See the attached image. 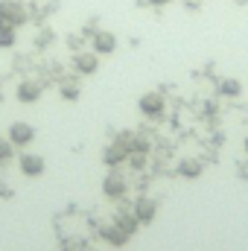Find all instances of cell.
Here are the masks:
<instances>
[{"instance_id":"cell-1","label":"cell","mask_w":248,"mask_h":251,"mask_svg":"<svg viewBox=\"0 0 248 251\" xmlns=\"http://www.w3.org/2000/svg\"><path fill=\"white\" fill-rule=\"evenodd\" d=\"M117 47H120V41H117V35L108 32V29H97V32L91 35V50H94L97 56H111V53H117Z\"/></svg>"},{"instance_id":"cell-2","label":"cell","mask_w":248,"mask_h":251,"mask_svg":"<svg viewBox=\"0 0 248 251\" xmlns=\"http://www.w3.org/2000/svg\"><path fill=\"white\" fill-rule=\"evenodd\" d=\"M26 6L21 3V0H0V21H6V24H12V26H21V24H26Z\"/></svg>"},{"instance_id":"cell-3","label":"cell","mask_w":248,"mask_h":251,"mask_svg":"<svg viewBox=\"0 0 248 251\" xmlns=\"http://www.w3.org/2000/svg\"><path fill=\"white\" fill-rule=\"evenodd\" d=\"M137 108H140L143 117H152V120H155V117H161V114L167 111V100H164V94H155V91H152V94H143V97L137 100Z\"/></svg>"},{"instance_id":"cell-4","label":"cell","mask_w":248,"mask_h":251,"mask_svg":"<svg viewBox=\"0 0 248 251\" xmlns=\"http://www.w3.org/2000/svg\"><path fill=\"white\" fill-rule=\"evenodd\" d=\"M18 167H21V173H24L26 178H38V176H44L47 161H44L41 155H35V152H24L21 161H18Z\"/></svg>"},{"instance_id":"cell-5","label":"cell","mask_w":248,"mask_h":251,"mask_svg":"<svg viewBox=\"0 0 248 251\" xmlns=\"http://www.w3.org/2000/svg\"><path fill=\"white\" fill-rule=\"evenodd\" d=\"M73 70L79 76H94L99 70V56L94 50H85V53H76L73 56Z\"/></svg>"},{"instance_id":"cell-6","label":"cell","mask_w":248,"mask_h":251,"mask_svg":"<svg viewBox=\"0 0 248 251\" xmlns=\"http://www.w3.org/2000/svg\"><path fill=\"white\" fill-rule=\"evenodd\" d=\"M15 146H29L32 140H35V128L29 123H24V120H18V123L9 126V134H6Z\"/></svg>"},{"instance_id":"cell-7","label":"cell","mask_w":248,"mask_h":251,"mask_svg":"<svg viewBox=\"0 0 248 251\" xmlns=\"http://www.w3.org/2000/svg\"><path fill=\"white\" fill-rule=\"evenodd\" d=\"M125 190H128V184H125V178L117 170H111V173L102 178V193H105L108 199H123Z\"/></svg>"},{"instance_id":"cell-8","label":"cell","mask_w":248,"mask_h":251,"mask_svg":"<svg viewBox=\"0 0 248 251\" xmlns=\"http://www.w3.org/2000/svg\"><path fill=\"white\" fill-rule=\"evenodd\" d=\"M41 94H44V88H41V82H35V79H24V82L18 85V91H15V97H18L21 102H26V105L38 102Z\"/></svg>"},{"instance_id":"cell-9","label":"cell","mask_w":248,"mask_h":251,"mask_svg":"<svg viewBox=\"0 0 248 251\" xmlns=\"http://www.w3.org/2000/svg\"><path fill=\"white\" fill-rule=\"evenodd\" d=\"M134 216H137V222L140 225H152L155 222V216H158V204H155V199H137L134 201V210H131Z\"/></svg>"},{"instance_id":"cell-10","label":"cell","mask_w":248,"mask_h":251,"mask_svg":"<svg viewBox=\"0 0 248 251\" xmlns=\"http://www.w3.org/2000/svg\"><path fill=\"white\" fill-rule=\"evenodd\" d=\"M123 161H128V149H125V146L120 143V140L108 143V146H105V152H102V164L114 170V167H120Z\"/></svg>"},{"instance_id":"cell-11","label":"cell","mask_w":248,"mask_h":251,"mask_svg":"<svg viewBox=\"0 0 248 251\" xmlns=\"http://www.w3.org/2000/svg\"><path fill=\"white\" fill-rule=\"evenodd\" d=\"M102 240H105L108 246L120 249V246H125V243H128V234H125V231H120L117 225H105V228H102Z\"/></svg>"},{"instance_id":"cell-12","label":"cell","mask_w":248,"mask_h":251,"mask_svg":"<svg viewBox=\"0 0 248 251\" xmlns=\"http://www.w3.org/2000/svg\"><path fill=\"white\" fill-rule=\"evenodd\" d=\"M18 44V26L0 21V50H12Z\"/></svg>"},{"instance_id":"cell-13","label":"cell","mask_w":248,"mask_h":251,"mask_svg":"<svg viewBox=\"0 0 248 251\" xmlns=\"http://www.w3.org/2000/svg\"><path fill=\"white\" fill-rule=\"evenodd\" d=\"M201 173H204V167H201V161H196V158H184V161L178 164V176H181V178H190V181H193V178H198Z\"/></svg>"},{"instance_id":"cell-14","label":"cell","mask_w":248,"mask_h":251,"mask_svg":"<svg viewBox=\"0 0 248 251\" xmlns=\"http://www.w3.org/2000/svg\"><path fill=\"white\" fill-rule=\"evenodd\" d=\"M243 94V82L240 79H234V76H228V79H222L219 82V97H228V100H237Z\"/></svg>"},{"instance_id":"cell-15","label":"cell","mask_w":248,"mask_h":251,"mask_svg":"<svg viewBox=\"0 0 248 251\" xmlns=\"http://www.w3.org/2000/svg\"><path fill=\"white\" fill-rule=\"evenodd\" d=\"M114 225H117L120 231H125L128 237H131V234H134V231L140 228V222H137V216H134V213H117V219H114Z\"/></svg>"},{"instance_id":"cell-16","label":"cell","mask_w":248,"mask_h":251,"mask_svg":"<svg viewBox=\"0 0 248 251\" xmlns=\"http://www.w3.org/2000/svg\"><path fill=\"white\" fill-rule=\"evenodd\" d=\"M149 149H152L149 137H140V134H134L131 143H128V152H143V155H149Z\"/></svg>"},{"instance_id":"cell-17","label":"cell","mask_w":248,"mask_h":251,"mask_svg":"<svg viewBox=\"0 0 248 251\" xmlns=\"http://www.w3.org/2000/svg\"><path fill=\"white\" fill-rule=\"evenodd\" d=\"M12 155H15V143L9 137H0V164H6Z\"/></svg>"},{"instance_id":"cell-18","label":"cell","mask_w":248,"mask_h":251,"mask_svg":"<svg viewBox=\"0 0 248 251\" xmlns=\"http://www.w3.org/2000/svg\"><path fill=\"white\" fill-rule=\"evenodd\" d=\"M59 94H62V100H67V102H73V100H79V85H70V82H64Z\"/></svg>"},{"instance_id":"cell-19","label":"cell","mask_w":248,"mask_h":251,"mask_svg":"<svg viewBox=\"0 0 248 251\" xmlns=\"http://www.w3.org/2000/svg\"><path fill=\"white\" fill-rule=\"evenodd\" d=\"M128 164H131L134 170H143V167H146V155H143V152H128Z\"/></svg>"},{"instance_id":"cell-20","label":"cell","mask_w":248,"mask_h":251,"mask_svg":"<svg viewBox=\"0 0 248 251\" xmlns=\"http://www.w3.org/2000/svg\"><path fill=\"white\" fill-rule=\"evenodd\" d=\"M94 32H97V26H94V24H91V21H88V24H85V29H82V35H85V38H91V35H94Z\"/></svg>"},{"instance_id":"cell-21","label":"cell","mask_w":248,"mask_h":251,"mask_svg":"<svg viewBox=\"0 0 248 251\" xmlns=\"http://www.w3.org/2000/svg\"><path fill=\"white\" fill-rule=\"evenodd\" d=\"M146 3H149V6H167L170 0H146Z\"/></svg>"},{"instance_id":"cell-22","label":"cell","mask_w":248,"mask_h":251,"mask_svg":"<svg viewBox=\"0 0 248 251\" xmlns=\"http://www.w3.org/2000/svg\"><path fill=\"white\" fill-rule=\"evenodd\" d=\"M0 193H3V196H9V187H6V184H0Z\"/></svg>"},{"instance_id":"cell-23","label":"cell","mask_w":248,"mask_h":251,"mask_svg":"<svg viewBox=\"0 0 248 251\" xmlns=\"http://www.w3.org/2000/svg\"><path fill=\"white\" fill-rule=\"evenodd\" d=\"M246 152H248V137H246Z\"/></svg>"},{"instance_id":"cell-24","label":"cell","mask_w":248,"mask_h":251,"mask_svg":"<svg viewBox=\"0 0 248 251\" xmlns=\"http://www.w3.org/2000/svg\"><path fill=\"white\" fill-rule=\"evenodd\" d=\"M0 97H3V91H0Z\"/></svg>"}]
</instances>
